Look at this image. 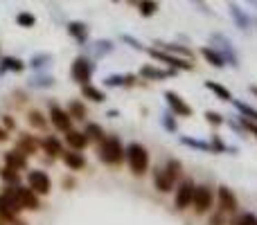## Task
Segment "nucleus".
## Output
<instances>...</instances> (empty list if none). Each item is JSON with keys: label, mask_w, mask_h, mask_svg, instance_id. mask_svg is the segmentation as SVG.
<instances>
[{"label": "nucleus", "mask_w": 257, "mask_h": 225, "mask_svg": "<svg viewBox=\"0 0 257 225\" xmlns=\"http://www.w3.org/2000/svg\"><path fill=\"white\" fill-rule=\"evenodd\" d=\"M165 102H167L169 111H172L174 115H178V117H192V113H194L190 104H187L178 93H172V90L165 93Z\"/></svg>", "instance_id": "nucleus-12"}, {"label": "nucleus", "mask_w": 257, "mask_h": 225, "mask_svg": "<svg viewBox=\"0 0 257 225\" xmlns=\"http://www.w3.org/2000/svg\"><path fill=\"white\" fill-rule=\"evenodd\" d=\"M27 187L32 191H36L39 196H48L52 191V180H50V176L45 171L32 169V171H27Z\"/></svg>", "instance_id": "nucleus-9"}, {"label": "nucleus", "mask_w": 257, "mask_h": 225, "mask_svg": "<svg viewBox=\"0 0 257 225\" xmlns=\"http://www.w3.org/2000/svg\"><path fill=\"white\" fill-rule=\"evenodd\" d=\"M0 178H3L5 185H21V171L14 169V167H9V164L0 167Z\"/></svg>", "instance_id": "nucleus-27"}, {"label": "nucleus", "mask_w": 257, "mask_h": 225, "mask_svg": "<svg viewBox=\"0 0 257 225\" xmlns=\"http://www.w3.org/2000/svg\"><path fill=\"white\" fill-rule=\"evenodd\" d=\"M178 70H174V68H167V70H163V68H156L151 66V63H147V66L140 68V77L147 81H163L167 79V77H174Z\"/></svg>", "instance_id": "nucleus-14"}, {"label": "nucleus", "mask_w": 257, "mask_h": 225, "mask_svg": "<svg viewBox=\"0 0 257 225\" xmlns=\"http://www.w3.org/2000/svg\"><path fill=\"white\" fill-rule=\"evenodd\" d=\"M156 48L163 50V52H169V54H176L181 59H187V61H194V52L190 48L181 43H165V41H156Z\"/></svg>", "instance_id": "nucleus-15"}, {"label": "nucleus", "mask_w": 257, "mask_h": 225, "mask_svg": "<svg viewBox=\"0 0 257 225\" xmlns=\"http://www.w3.org/2000/svg\"><path fill=\"white\" fill-rule=\"evenodd\" d=\"M61 160L68 169H72V171H81V169L86 167V158L81 155V151H75V149H63Z\"/></svg>", "instance_id": "nucleus-17"}, {"label": "nucleus", "mask_w": 257, "mask_h": 225, "mask_svg": "<svg viewBox=\"0 0 257 225\" xmlns=\"http://www.w3.org/2000/svg\"><path fill=\"white\" fill-rule=\"evenodd\" d=\"M212 203H214V194L208 185H196L194 187V200H192V207L199 216L208 214L212 209Z\"/></svg>", "instance_id": "nucleus-7"}, {"label": "nucleus", "mask_w": 257, "mask_h": 225, "mask_svg": "<svg viewBox=\"0 0 257 225\" xmlns=\"http://www.w3.org/2000/svg\"><path fill=\"white\" fill-rule=\"evenodd\" d=\"M124 162L128 164L133 176H145L149 171V151L140 142H131L124 146Z\"/></svg>", "instance_id": "nucleus-1"}, {"label": "nucleus", "mask_w": 257, "mask_h": 225, "mask_svg": "<svg viewBox=\"0 0 257 225\" xmlns=\"http://www.w3.org/2000/svg\"><path fill=\"white\" fill-rule=\"evenodd\" d=\"M248 3H250V5H255V7H257V0H248Z\"/></svg>", "instance_id": "nucleus-51"}, {"label": "nucleus", "mask_w": 257, "mask_h": 225, "mask_svg": "<svg viewBox=\"0 0 257 225\" xmlns=\"http://www.w3.org/2000/svg\"><path fill=\"white\" fill-rule=\"evenodd\" d=\"M93 50H95V54L102 59V57H106V54L113 52V43H111V41H106V39H102V41H97V43H95Z\"/></svg>", "instance_id": "nucleus-38"}, {"label": "nucleus", "mask_w": 257, "mask_h": 225, "mask_svg": "<svg viewBox=\"0 0 257 225\" xmlns=\"http://www.w3.org/2000/svg\"><path fill=\"white\" fill-rule=\"evenodd\" d=\"M41 149H43L50 158H61V153H63V144L57 135H45L43 140H41Z\"/></svg>", "instance_id": "nucleus-21"}, {"label": "nucleus", "mask_w": 257, "mask_h": 225, "mask_svg": "<svg viewBox=\"0 0 257 225\" xmlns=\"http://www.w3.org/2000/svg\"><path fill=\"white\" fill-rule=\"evenodd\" d=\"M174 185H176V182L169 178V173L165 171V169H154V187L160 194H169V191L174 189Z\"/></svg>", "instance_id": "nucleus-19"}, {"label": "nucleus", "mask_w": 257, "mask_h": 225, "mask_svg": "<svg viewBox=\"0 0 257 225\" xmlns=\"http://www.w3.org/2000/svg\"><path fill=\"white\" fill-rule=\"evenodd\" d=\"M181 144L192 146V149H196V151H208V153H212V151H210V142H201V140H194V137H185V135H183L181 137Z\"/></svg>", "instance_id": "nucleus-37"}, {"label": "nucleus", "mask_w": 257, "mask_h": 225, "mask_svg": "<svg viewBox=\"0 0 257 225\" xmlns=\"http://www.w3.org/2000/svg\"><path fill=\"white\" fill-rule=\"evenodd\" d=\"M158 7H160L158 0H140V3L136 5L138 14H140L142 18H151L156 12H158Z\"/></svg>", "instance_id": "nucleus-28"}, {"label": "nucleus", "mask_w": 257, "mask_h": 225, "mask_svg": "<svg viewBox=\"0 0 257 225\" xmlns=\"http://www.w3.org/2000/svg\"><path fill=\"white\" fill-rule=\"evenodd\" d=\"M201 57H203L212 68H223V66H226L223 57L219 54V50L212 48V45H203V48H201Z\"/></svg>", "instance_id": "nucleus-25"}, {"label": "nucleus", "mask_w": 257, "mask_h": 225, "mask_svg": "<svg viewBox=\"0 0 257 225\" xmlns=\"http://www.w3.org/2000/svg\"><path fill=\"white\" fill-rule=\"evenodd\" d=\"M163 169L169 173V178H172L174 182H176L178 178H181V173H183V164H181V160H176V158H169L167 162H165Z\"/></svg>", "instance_id": "nucleus-34"}, {"label": "nucleus", "mask_w": 257, "mask_h": 225, "mask_svg": "<svg viewBox=\"0 0 257 225\" xmlns=\"http://www.w3.org/2000/svg\"><path fill=\"white\" fill-rule=\"evenodd\" d=\"M99 160L108 167H120L124 162V144L117 135H106L99 142Z\"/></svg>", "instance_id": "nucleus-2"}, {"label": "nucleus", "mask_w": 257, "mask_h": 225, "mask_svg": "<svg viewBox=\"0 0 257 225\" xmlns=\"http://www.w3.org/2000/svg\"><path fill=\"white\" fill-rule=\"evenodd\" d=\"M81 95H84V99H90V102H97V104H102L104 99H106L104 90L95 88L93 84H84V86H81Z\"/></svg>", "instance_id": "nucleus-29"}, {"label": "nucleus", "mask_w": 257, "mask_h": 225, "mask_svg": "<svg viewBox=\"0 0 257 225\" xmlns=\"http://www.w3.org/2000/svg\"><path fill=\"white\" fill-rule=\"evenodd\" d=\"M21 205L14 200V196L9 191H3L0 194V225H12L21 214Z\"/></svg>", "instance_id": "nucleus-6"}, {"label": "nucleus", "mask_w": 257, "mask_h": 225, "mask_svg": "<svg viewBox=\"0 0 257 225\" xmlns=\"http://www.w3.org/2000/svg\"><path fill=\"white\" fill-rule=\"evenodd\" d=\"M126 3H128V5H131V7H136V5H138V3H140V0H126Z\"/></svg>", "instance_id": "nucleus-49"}, {"label": "nucleus", "mask_w": 257, "mask_h": 225, "mask_svg": "<svg viewBox=\"0 0 257 225\" xmlns=\"http://www.w3.org/2000/svg\"><path fill=\"white\" fill-rule=\"evenodd\" d=\"M239 126L244 128V131H248L250 135H255V140H257V122H250V119H246V117H239Z\"/></svg>", "instance_id": "nucleus-43"}, {"label": "nucleus", "mask_w": 257, "mask_h": 225, "mask_svg": "<svg viewBox=\"0 0 257 225\" xmlns=\"http://www.w3.org/2000/svg\"><path fill=\"white\" fill-rule=\"evenodd\" d=\"M5 191H9V194L14 196V200L21 205V209H30V212H39V209H41L39 194H36V191H32V189H27V187H23V185H7V187H5Z\"/></svg>", "instance_id": "nucleus-3"}, {"label": "nucleus", "mask_w": 257, "mask_h": 225, "mask_svg": "<svg viewBox=\"0 0 257 225\" xmlns=\"http://www.w3.org/2000/svg\"><path fill=\"white\" fill-rule=\"evenodd\" d=\"M66 142H68V146L75 151H84L86 146L90 144L88 135H86L84 131H75V128H70V131L66 133Z\"/></svg>", "instance_id": "nucleus-20"}, {"label": "nucleus", "mask_w": 257, "mask_h": 225, "mask_svg": "<svg viewBox=\"0 0 257 225\" xmlns=\"http://www.w3.org/2000/svg\"><path fill=\"white\" fill-rule=\"evenodd\" d=\"M48 117H50V124H52L54 128H57L59 133H68L72 128V117H70V113L68 111H63L59 104H50V113H48Z\"/></svg>", "instance_id": "nucleus-11"}, {"label": "nucleus", "mask_w": 257, "mask_h": 225, "mask_svg": "<svg viewBox=\"0 0 257 225\" xmlns=\"http://www.w3.org/2000/svg\"><path fill=\"white\" fill-rule=\"evenodd\" d=\"M7 137H9V131H7V128H0V142H5V140H7Z\"/></svg>", "instance_id": "nucleus-47"}, {"label": "nucleus", "mask_w": 257, "mask_h": 225, "mask_svg": "<svg viewBox=\"0 0 257 225\" xmlns=\"http://www.w3.org/2000/svg\"><path fill=\"white\" fill-rule=\"evenodd\" d=\"M113 3H120V0H113Z\"/></svg>", "instance_id": "nucleus-52"}, {"label": "nucleus", "mask_w": 257, "mask_h": 225, "mask_svg": "<svg viewBox=\"0 0 257 225\" xmlns=\"http://www.w3.org/2000/svg\"><path fill=\"white\" fill-rule=\"evenodd\" d=\"M122 41H124V43H128V45H131L133 50H147L145 45L140 43V41H138V39H133V36H128V34H124V36H122Z\"/></svg>", "instance_id": "nucleus-45"}, {"label": "nucleus", "mask_w": 257, "mask_h": 225, "mask_svg": "<svg viewBox=\"0 0 257 225\" xmlns=\"http://www.w3.org/2000/svg\"><path fill=\"white\" fill-rule=\"evenodd\" d=\"M30 86H34V88H50V86H54V79L52 77H34L30 81Z\"/></svg>", "instance_id": "nucleus-42"}, {"label": "nucleus", "mask_w": 257, "mask_h": 225, "mask_svg": "<svg viewBox=\"0 0 257 225\" xmlns=\"http://www.w3.org/2000/svg\"><path fill=\"white\" fill-rule=\"evenodd\" d=\"M16 149L21 151V153H25L27 158H30V155L39 153L41 142H36L32 135H21V137H18V142H16Z\"/></svg>", "instance_id": "nucleus-23"}, {"label": "nucleus", "mask_w": 257, "mask_h": 225, "mask_svg": "<svg viewBox=\"0 0 257 225\" xmlns=\"http://www.w3.org/2000/svg\"><path fill=\"white\" fill-rule=\"evenodd\" d=\"M66 30H68V34H70V39L75 41V43H79V45H86V43H88V25H86V23H81V21H70Z\"/></svg>", "instance_id": "nucleus-18"}, {"label": "nucleus", "mask_w": 257, "mask_h": 225, "mask_svg": "<svg viewBox=\"0 0 257 225\" xmlns=\"http://www.w3.org/2000/svg\"><path fill=\"white\" fill-rule=\"evenodd\" d=\"M68 113H70V117H72V119H79V122H84L86 115H88L86 106L79 102V99H72V102L68 104Z\"/></svg>", "instance_id": "nucleus-32"}, {"label": "nucleus", "mask_w": 257, "mask_h": 225, "mask_svg": "<svg viewBox=\"0 0 257 225\" xmlns=\"http://www.w3.org/2000/svg\"><path fill=\"white\" fill-rule=\"evenodd\" d=\"M228 9H230V16H232V21H235V25L239 27L241 32H248L250 30V23H253L248 14H246L237 3H232V0H228Z\"/></svg>", "instance_id": "nucleus-16"}, {"label": "nucleus", "mask_w": 257, "mask_h": 225, "mask_svg": "<svg viewBox=\"0 0 257 225\" xmlns=\"http://www.w3.org/2000/svg\"><path fill=\"white\" fill-rule=\"evenodd\" d=\"M106 88H124V75H111L104 79Z\"/></svg>", "instance_id": "nucleus-41"}, {"label": "nucleus", "mask_w": 257, "mask_h": 225, "mask_svg": "<svg viewBox=\"0 0 257 225\" xmlns=\"http://www.w3.org/2000/svg\"><path fill=\"white\" fill-rule=\"evenodd\" d=\"M3 158H5V164H9V167L18 169V171H23V169H27V155H25V153H21V151H18V149L7 151V153H5Z\"/></svg>", "instance_id": "nucleus-24"}, {"label": "nucleus", "mask_w": 257, "mask_h": 225, "mask_svg": "<svg viewBox=\"0 0 257 225\" xmlns=\"http://www.w3.org/2000/svg\"><path fill=\"white\" fill-rule=\"evenodd\" d=\"M235 225H257V216L253 212H246V214H241V216L237 218Z\"/></svg>", "instance_id": "nucleus-44"}, {"label": "nucleus", "mask_w": 257, "mask_h": 225, "mask_svg": "<svg viewBox=\"0 0 257 225\" xmlns=\"http://www.w3.org/2000/svg\"><path fill=\"white\" fill-rule=\"evenodd\" d=\"M27 124H30L32 128H36V131H48L50 119L45 117L41 111H30L27 113Z\"/></svg>", "instance_id": "nucleus-26"}, {"label": "nucleus", "mask_w": 257, "mask_h": 225, "mask_svg": "<svg viewBox=\"0 0 257 225\" xmlns=\"http://www.w3.org/2000/svg\"><path fill=\"white\" fill-rule=\"evenodd\" d=\"M84 133L88 135V140H93V142H102L104 137H106V133H104V128L99 126V124H95V122H90V124H86V128H84Z\"/></svg>", "instance_id": "nucleus-33"}, {"label": "nucleus", "mask_w": 257, "mask_h": 225, "mask_svg": "<svg viewBox=\"0 0 257 225\" xmlns=\"http://www.w3.org/2000/svg\"><path fill=\"white\" fill-rule=\"evenodd\" d=\"M210 45L219 50V54H221L223 61H226V66H232V68L239 66V57H237V52H235V48H232L230 39H226L223 34H219V32H217V34L210 36Z\"/></svg>", "instance_id": "nucleus-5"}, {"label": "nucleus", "mask_w": 257, "mask_h": 225, "mask_svg": "<svg viewBox=\"0 0 257 225\" xmlns=\"http://www.w3.org/2000/svg\"><path fill=\"white\" fill-rule=\"evenodd\" d=\"M147 52H149L151 57L156 59V61L165 63V66L174 68V70H194V66H192V61H187V59L176 57V54L163 52V50H158V48H149V50H147Z\"/></svg>", "instance_id": "nucleus-8"}, {"label": "nucleus", "mask_w": 257, "mask_h": 225, "mask_svg": "<svg viewBox=\"0 0 257 225\" xmlns=\"http://www.w3.org/2000/svg\"><path fill=\"white\" fill-rule=\"evenodd\" d=\"M160 122H163V128H165V131L176 133L178 124H176V119H174V113H165L163 117H160Z\"/></svg>", "instance_id": "nucleus-40"}, {"label": "nucleus", "mask_w": 257, "mask_h": 225, "mask_svg": "<svg viewBox=\"0 0 257 225\" xmlns=\"http://www.w3.org/2000/svg\"><path fill=\"white\" fill-rule=\"evenodd\" d=\"M27 68V63L18 57H0V77L7 72H23Z\"/></svg>", "instance_id": "nucleus-22"}, {"label": "nucleus", "mask_w": 257, "mask_h": 225, "mask_svg": "<svg viewBox=\"0 0 257 225\" xmlns=\"http://www.w3.org/2000/svg\"><path fill=\"white\" fill-rule=\"evenodd\" d=\"M232 104H235V108L239 111L241 117L250 119V122H257V111L250 106V104H244V102H239V99H235V97H232Z\"/></svg>", "instance_id": "nucleus-35"}, {"label": "nucleus", "mask_w": 257, "mask_h": 225, "mask_svg": "<svg viewBox=\"0 0 257 225\" xmlns=\"http://www.w3.org/2000/svg\"><path fill=\"white\" fill-rule=\"evenodd\" d=\"M12 225H25V223H23V221H18V218H16V221H14Z\"/></svg>", "instance_id": "nucleus-50"}, {"label": "nucleus", "mask_w": 257, "mask_h": 225, "mask_svg": "<svg viewBox=\"0 0 257 225\" xmlns=\"http://www.w3.org/2000/svg\"><path fill=\"white\" fill-rule=\"evenodd\" d=\"M203 117H205V122H208L210 126H214V128H217V126H223V124H226V117H223L221 113L205 111V115H203Z\"/></svg>", "instance_id": "nucleus-39"}, {"label": "nucleus", "mask_w": 257, "mask_h": 225, "mask_svg": "<svg viewBox=\"0 0 257 225\" xmlns=\"http://www.w3.org/2000/svg\"><path fill=\"white\" fill-rule=\"evenodd\" d=\"M194 182L192 180H181V185L176 187V194H174V207L178 212L192 207V200H194Z\"/></svg>", "instance_id": "nucleus-10"}, {"label": "nucleus", "mask_w": 257, "mask_h": 225, "mask_svg": "<svg viewBox=\"0 0 257 225\" xmlns=\"http://www.w3.org/2000/svg\"><path fill=\"white\" fill-rule=\"evenodd\" d=\"M205 88L208 90H212L214 95H217L221 102H232V93L226 88V86H221V84H217V81H205Z\"/></svg>", "instance_id": "nucleus-30"}, {"label": "nucleus", "mask_w": 257, "mask_h": 225, "mask_svg": "<svg viewBox=\"0 0 257 225\" xmlns=\"http://www.w3.org/2000/svg\"><path fill=\"white\" fill-rule=\"evenodd\" d=\"M50 61H52V54L50 52H39V54H34V57L30 59L27 68H32V70H41V68H48Z\"/></svg>", "instance_id": "nucleus-31"}, {"label": "nucleus", "mask_w": 257, "mask_h": 225, "mask_svg": "<svg viewBox=\"0 0 257 225\" xmlns=\"http://www.w3.org/2000/svg\"><path fill=\"white\" fill-rule=\"evenodd\" d=\"M3 126L7 128V131H14V128H16V119H14L12 115H5V117H3Z\"/></svg>", "instance_id": "nucleus-46"}, {"label": "nucleus", "mask_w": 257, "mask_h": 225, "mask_svg": "<svg viewBox=\"0 0 257 225\" xmlns=\"http://www.w3.org/2000/svg\"><path fill=\"white\" fill-rule=\"evenodd\" d=\"M194 3H201V0H194Z\"/></svg>", "instance_id": "nucleus-53"}, {"label": "nucleus", "mask_w": 257, "mask_h": 225, "mask_svg": "<svg viewBox=\"0 0 257 225\" xmlns=\"http://www.w3.org/2000/svg\"><path fill=\"white\" fill-rule=\"evenodd\" d=\"M250 95H255L257 97V86H250Z\"/></svg>", "instance_id": "nucleus-48"}, {"label": "nucleus", "mask_w": 257, "mask_h": 225, "mask_svg": "<svg viewBox=\"0 0 257 225\" xmlns=\"http://www.w3.org/2000/svg\"><path fill=\"white\" fill-rule=\"evenodd\" d=\"M217 203H219V212L221 214H235L239 203H237V196L232 194V189H228L226 185H221L217 189Z\"/></svg>", "instance_id": "nucleus-13"}, {"label": "nucleus", "mask_w": 257, "mask_h": 225, "mask_svg": "<svg viewBox=\"0 0 257 225\" xmlns=\"http://www.w3.org/2000/svg\"><path fill=\"white\" fill-rule=\"evenodd\" d=\"M16 25L25 27V30H32V27L36 25V16L32 12H18L16 14Z\"/></svg>", "instance_id": "nucleus-36"}, {"label": "nucleus", "mask_w": 257, "mask_h": 225, "mask_svg": "<svg viewBox=\"0 0 257 225\" xmlns=\"http://www.w3.org/2000/svg\"><path fill=\"white\" fill-rule=\"evenodd\" d=\"M93 72H95V63L90 61V59L77 57L75 61H72V66H70V79L75 81V84H79V86L90 84Z\"/></svg>", "instance_id": "nucleus-4"}]
</instances>
